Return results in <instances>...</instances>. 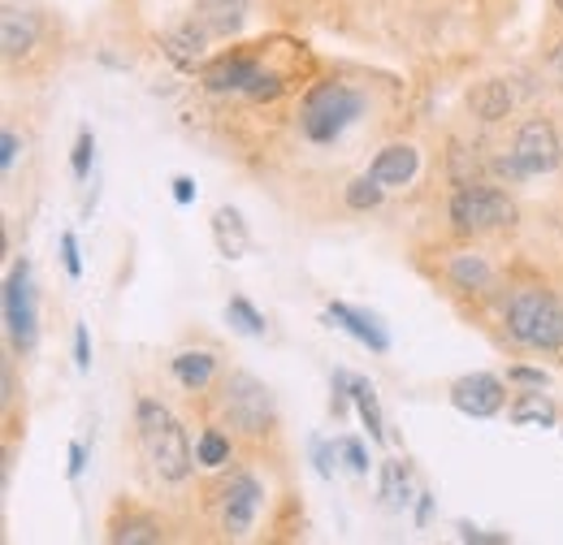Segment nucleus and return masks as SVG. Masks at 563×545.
Returning a JSON list of instances; mask_svg holds the SVG:
<instances>
[{
  "label": "nucleus",
  "mask_w": 563,
  "mask_h": 545,
  "mask_svg": "<svg viewBox=\"0 0 563 545\" xmlns=\"http://www.w3.org/2000/svg\"><path fill=\"white\" fill-rule=\"evenodd\" d=\"M135 429H140V446L143 459L152 464V472L165 480V485H183V480L196 472V451H191V437L187 429L178 424V415L156 403V399H140L135 403Z\"/></svg>",
  "instance_id": "1"
},
{
  "label": "nucleus",
  "mask_w": 563,
  "mask_h": 545,
  "mask_svg": "<svg viewBox=\"0 0 563 545\" xmlns=\"http://www.w3.org/2000/svg\"><path fill=\"white\" fill-rule=\"evenodd\" d=\"M503 325H507L511 338L520 346H529V351H563V303L542 286L516 290L507 299Z\"/></svg>",
  "instance_id": "2"
},
{
  "label": "nucleus",
  "mask_w": 563,
  "mask_h": 545,
  "mask_svg": "<svg viewBox=\"0 0 563 545\" xmlns=\"http://www.w3.org/2000/svg\"><path fill=\"white\" fill-rule=\"evenodd\" d=\"M360 113H364V96L355 87H347V82H317L303 96L299 131L312 143H339Z\"/></svg>",
  "instance_id": "3"
},
{
  "label": "nucleus",
  "mask_w": 563,
  "mask_h": 545,
  "mask_svg": "<svg viewBox=\"0 0 563 545\" xmlns=\"http://www.w3.org/2000/svg\"><path fill=\"white\" fill-rule=\"evenodd\" d=\"M560 160H563L560 131H555L547 118H529V122H520V131H516V138H511V152H507L503 160H494V165H498L503 178L516 182V178L551 174Z\"/></svg>",
  "instance_id": "4"
},
{
  "label": "nucleus",
  "mask_w": 563,
  "mask_h": 545,
  "mask_svg": "<svg viewBox=\"0 0 563 545\" xmlns=\"http://www.w3.org/2000/svg\"><path fill=\"white\" fill-rule=\"evenodd\" d=\"M446 216H451V225L460 234H490V230H507L516 221V204L507 200V191L473 182V187H460L451 196Z\"/></svg>",
  "instance_id": "5"
},
{
  "label": "nucleus",
  "mask_w": 563,
  "mask_h": 545,
  "mask_svg": "<svg viewBox=\"0 0 563 545\" xmlns=\"http://www.w3.org/2000/svg\"><path fill=\"white\" fill-rule=\"evenodd\" d=\"M4 330L18 351H31L40 338V312H35V290H31V265L13 260L4 277Z\"/></svg>",
  "instance_id": "6"
},
{
  "label": "nucleus",
  "mask_w": 563,
  "mask_h": 545,
  "mask_svg": "<svg viewBox=\"0 0 563 545\" xmlns=\"http://www.w3.org/2000/svg\"><path fill=\"white\" fill-rule=\"evenodd\" d=\"M221 408L230 415V424L243 429V433H265V424L274 420V399H269V390L252 372H234L225 381Z\"/></svg>",
  "instance_id": "7"
},
{
  "label": "nucleus",
  "mask_w": 563,
  "mask_h": 545,
  "mask_svg": "<svg viewBox=\"0 0 563 545\" xmlns=\"http://www.w3.org/2000/svg\"><path fill=\"white\" fill-rule=\"evenodd\" d=\"M261 502H265V485L252 477V472H234L221 489V529L230 542H243L261 515Z\"/></svg>",
  "instance_id": "8"
},
{
  "label": "nucleus",
  "mask_w": 563,
  "mask_h": 545,
  "mask_svg": "<svg viewBox=\"0 0 563 545\" xmlns=\"http://www.w3.org/2000/svg\"><path fill=\"white\" fill-rule=\"evenodd\" d=\"M503 381L494 372H468L451 386V408L473 415V420H490L494 411H503Z\"/></svg>",
  "instance_id": "9"
},
{
  "label": "nucleus",
  "mask_w": 563,
  "mask_h": 545,
  "mask_svg": "<svg viewBox=\"0 0 563 545\" xmlns=\"http://www.w3.org/2000/svg\"><path fill=\"white\" fill-rule=\"evenodd\" d=\"M265 82V74H261V62L256 57H221V62H212L205 69V87H209L212 96H230V91H256Z\"/></svg>",
  "instance_id": "10"
},
{
  "label": "nucleus",
  "mask_w": 563,
  "mask_h": 545,
  "mask_svg": "<svg viewBox=\"0 0 563 545\" xmlns=\"http://www.w3.org/2000/svg\"><path fill=\"white\" fill-rule=\"evenodd\" d=\"M35 44H40V18L31 9H22V4H4V13H0V48H4V62L26 57Z\"/></svg>",
  "instance_id": "11"
},
{
  "label": "nucleus",
  "mask_w": 563,
  "mask_h": 545,
  "mask_svg": "<svg viewBox=\"0 0 563 545\" xmlns=\"http://www.w3.org/2000/svg\"><path fill=\"white\" fill-rule=\"evenodd\" d=\"M325 321L330 325H339V330H347L355 342H364L373 355H386L390 351V334L382 330V321L377 316H368V312H360L352 303H330L325 308Z\"/></svg>",
  "instance_id": "12"
},
{
  "label": "nucleus",
  "mask_w": 563,
  "mask_h": 545,
  "mask_svg": "<svg viewBox=\"0 0 563 545\" xmlns=\"http://www.w3.org/2000/svg\"><path fill=\"white\" fill-rule=\"evenodd\" d=\"M417 169H421V152H417L412 143H386V147L373 156V165H368V174H373L382 187H404V182L417 178Z\"/></svg>",
  "instance_id": "13"
},
{
  "label": "nucleus",
  "mask_w": 563,
  "mask_h": 545,
  "mask_svg": "<svg viewBox=\"0 0 563 545\" xmlns=\"http://www.w3.org/2000/svg\"><path fill=\"white\" fill-rule=\"evenodd\" d=\"M247 9H252V0H196V22L212 40H230L243 31Z\"/></svg>",
  "instance_id": "14"
},
{
  "label": "nucleus",
  "mask_w": 563,
  "mask_h": 545,
  "mask_svg": "<svg viewBox=\"0 0 563 545\" xmlns=\"http://www.w3.org/2000/svg\"><path fill=\"white\" fill-rule=\"evenodd\" d=\"M212 243H217V252H221L225 260L247 256L252 234H247V221H243L239 208H217V212H212Z\"/></svg>",
  "instance_id": "15"
},
{
  "label": "nucleus",
  "mask_w": 563,
  "mask_h": 545,
  "mask_svg": "<svg viewBox=\"0 0 563 545\" xmlns=\"http://www.w3.org/2000/svg\"><path fill=\"white\" fill-rule=\"evenodd\" d=\"M209 40L212 35L200 26V22H187V26L169 31V35L161 40V48H165V57H169L178 69H196L200 66V57H205V44H209Z\"/></svg>",
  "instance_id": "16"
},
{
  "label": "nucleus",
  "mask_w": 563,
  "mask_h": 545,
  "mask_svg": "<svg viewBox=\"0 0 563 545\" xmlns=\"http://www.w3.org/2000/svg\"><path fill=\"white\" fill-rule=\"evenodd\" d=\"M169 368H174V381H178L183 390L200 394V390H209L212 377H217V355H212V351H178V355L169 359Z\"/></svg>",
  "instance_id": "17"
},
{
  "label": "nucleus",
  "mask_w": 563,
  "mask_h": 545,
  "mask_svg": "<svg viewBox=\"0 0 563 545\" xmlns=\"http://www.w3.org/2000/svg\"><path fill=\"white\" fill-rule=\"evenodd\" d=\"M511 87L507 82H498V78H486V82H477L473 91H468V109L482 118V122H503L507 113H511Z\"/></svg>",
  "instance_id": "18"
},
{
  "label": "nucleus",
  "mask_w": 563,
  "mask_h": 545,
  "mask_svg": "<svg viewBox=\"0 0 563 545\" xmlns=\"http://www.w3.org/2000/svg\"><path fill=\"white\" fill-rule=\"evenodd\" d=\"M446 277L455 281V290H486L490 286V265H486V256H477V252H460V256H451V265H446Z\"/></svg>",
  "instance_id": "19"
},
{
  "label": "nucleus",
  "mask_w": 563,
  "mask_h": 545,
  "mask_svg": "<svg viewBox=\"0 0 563 545\" xmlns=\"http://www.w3.org/2000/svg\"><path fill=\"white\" fill-rule=\"evenodd\" d=\"M161 537H165L161 524L152 515H140V511H126V520H118L113 533H109L113 545H156Z\"/></svg>",
  "instance_id": "20"
},
{
  "label": "nucleus",
  "mask_w": 563,
  "mask_h": 545,
  "mask_svg": "<svg viewBox=\"0 0 563 545\" xmlns=\"http://www.w3.org/2000/svg\"><path fill=\"white\" fill-rule=\"evenodd\" d=\"M352 403H355V411H360V420H364V429H368V437H373V442H386V420H382V408H377L373 381L352 377Z\"/></svg>",
  "instance_id": "21"
},
{
  "label": "nucleus",
  "mask_w": 563,
  "mask_h": 545,
  "mask_svg": "<svg viewBox=\"0 0 563 545\" xmlns=\"http://www.w3.org/2000/svg\"><path fill=\"white\" fill-rule=\"evenodd\" d=\"M511 424H542V429H551L555 420H560V411H555V403L542 394V390H533V394H520L516 403H511Z\"/></svg>",
  "instance_id": "22"
},
{
  "label": "nucleus",
  "mask_w": 563,
  "mask_h": 545,
  "mask_svg": "<svg viewBox=\"0 0 563 545\" xmlns=\"http://www.w3.org/2000/svg\"><path fill=\"white\" fill-rule=\"evenodd\" d=\"M408 493H412L408 464L386 459V464H382V502H386V507H408Z\"/></svg>",
  "instance_id": "23"
},
{
  "label": "nucleus",
  "mask_w": 563,
  "mask_h": 545,
  "mask_svg": "<svg viewBox=\"0 0 563 545\" xmlns=\"http://www.w3.org/2000/svg\"><path fill=\"white\" fill-rule=\"evenodd\" d=\"M225 321H230L239 334H247V338H265V330H269V325H265V316H261L243 294H234V299L225 303Z\"/></svg>",
  "instance_id": "24"
},
{
  "label": "nucleus",
  "mask_w": 563,
  "mask_h": 545,
  "mask_svg": "<svg viewBox=\"0 0 563 545\" xmlns=\"http://www.w3.org/2000/svg\"><path fill=\"white\" fill-rule=\"evenodd\" d=\"M196 459H200V468H221V464H230V437H225L221 429H205L200 442H196Z\"/></svg>",
  "instance_id": "25"
},
{
  "label": "nucleus",
  "mask_w": 563,
  "mask_h": 545,
  "mask_svg": "<svg viewBox=\"0 0 563 545\" xmlns=\"http://www.w3.org/2000/svg\"><path fill=\"white\" fill-rule=\"evenodd\" d=\"M347 208H355V212H368V208H377L382 200H386V187L373 178V174H360L352 187H347Z\"/></svg>",
  "instance_id": "26"
},
{
  "label": "nucleus",
  "mask_w": 563,
  "mask_h": 545,
  "mask_svg": "<svg viewBox=\"0 0 563 545\" xmlns=\"http://www.w3.org/2000/svg\"><path fill=\"white\" fill-rule=\"evenodd\" d=\"M91 156H96V138H91V131H78V138H74V156H70V174L78 178V182L91 174Z\"/></svg>",
  "instance_id": "27"
},
{
  "label": "nucleus",
  "mask_w": 563,
  "mask_h": 545,
  "mask_svg": "<svg viewBox=\"0 0 563 545\" xmlns=\"http://www.w3.org/2000/svg\"><path fill=\"white\" fill-rule=\"evenodd\" d=\"M339 455H343V464L352 468L355 477H364V472H368V451H364V442H360V437H343V442H339Z\"/></svg>",
  "instance_id": "28"
},
{
  "label": "nucleus",
  "mask_w": 563,
  "mask_h": 545,
  "mask_svg": "<svg viewBox=\"0 0 563 545\" xmlns=\"http://www.w3.org/2000/svg\"><path fill=\"white\" fill-rule=\"evenodd\" d=\"M334 455H339V446L312 437V464H317V477H325V480L334 477Z\"/></svg>",
  "instance_id": "29"
},
{
  "label": "nucleus",
  "mask_w": 563,
  "mask_h": 545,
  "mask_svg": "<svg viewBox=\"0 0 563 545\" xmlns=\"http://www.w3.org/2000/svg\"><path fill=\"white\" fill-rule=\"evenodd\" d=\"M74 368L91 372V342H87V325H74Z\"/></svg>",
  "instance_id": "30"
},
{
  "label": "nucleus",
  "mask_w": 563,
  "mask_h": 545,
  "mask_svg": "<svg viewBox=\"0 0 563 545\" xmlns=\"http://www.w3.org/2000/svg\"><path fill=\"white\" fill-rule=\"evenodd\" d=\"M507 381H516V386H529V390H547V372L542 368H507Z\"/></svg>",
  "instance_id": "31"
},
{
  "label": "nucleus",
  "mask_w": 563,
  "mask_h": 545,
  "mask_svg": "<svg viewBox=\"0 0 563 545\" xmlns=\"http://www.w3.org/2000/svg\"><path fill=\"white\" fill-rule=\"evenodd\" d=\"M460 542H473V545H507L511 537H507V533H486V529H473V524H460Z\"/></svg>",
  "instance_id": "32"
},
{
  "label": "nucleus",
  "mask_w": 563,
  "mask_h": 545,
  "mask_svg": "<svg viewBox=\"0 0 563 545\" xmlns=\"http://www.w3.org/2000/svg\"><path fill=\"white\" fill-rule=\"evenodd\" d=\"M62 260H66L70 277H82V256H78V238L74 234H62Z\"/></svg>",
  "instance_id": "33"
},
{
  "label": "nucleus",
  "mask_w": 563,
  "mask_h": 545,
  "mask_svg": "<svg viewBox=\"0 0 563 545\" xmlns=\"http://www.w3.org/2000/svg\"><path fill=\"white\" fill-rule=\"evenodd\" d=\"M18 147H22V143H18V135H13V131H4V135H0V169H4V174L13 169V160H18Z\"/></svg>",
  "instance_id": "34"
},
{
  "label": "nucleus",
  "mask_w": 563,
  "mask_h": 545,
  "mask_svg": "<svg viewBox=\"0 0 563 545\" xmlns=\"http://www.w3.org/2000/svg\"><path fill=\"white\" fill-rule=\"evenodd\" d=\"M82 468H87V446H82V442H70V468H66V477L78 480Z\"/></svg>",
  "instance_id": "35"
},
{
  "label": "nucleus",
  "mask_w": 563,
  "mask_h": 545,
  "mask_svg": "<svg viewBox=\"0 0 563 545\" xmlns=\"http://www.w3.org/2000/svg\"><path fill=\"white\" fill-rule=\"evenodd\" d=\"M547 69H551V78H555V87L563 91V40L551 48V57H547Z\"/></svg>",
  "instance_id": "36"
},
{
  "label": "nucleus",
  "mask_w": 563,
  "mask_h": 545,
  "mask_svg": "<svg viewBox=\"0 0 563 545\" xmlns=\"http://www.w3.org/2000/svg\"><path fill=\"white\" fill-rule=\"evenodd\" d=\"M174 200H178V204H191V200H196V182L178 174V178H174Z\"/></svg>",
  "instance_id": "37"
},
{
  "label": "nucleus",
  "mask_w": 563,
  "mask_h": 545,
  "mask_svg": "<svg viewBox=\"0 0 563 545\" xmlns=\"http://www.w3.org/2000/svg\"><path fill=\"white\" fill-rule=\"evenodd\" d=\"M429 515H433V493L424 489L421 502H417V524H429Z\"/></svg>",
  "instance_id": "38"
},
{
  "label": "nucleus",
  "mask_w": 563,
  "mask_h": 545,
  "mask_svg": "<svg viewBox=\"0 0 563 545\" xmlns=\"http://www.w3.org/2000/svg\"><path fill=\"white\" fill-rule=\"evenodd\" d=\"M555 9H560V13H563V0H555Z\"/></svg>",
  "instance_id": "39"
}]
</instances>
